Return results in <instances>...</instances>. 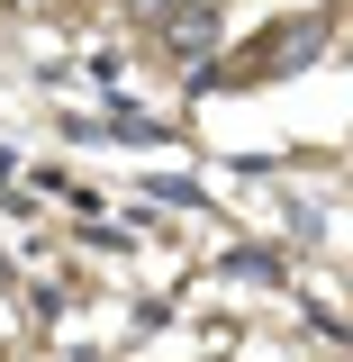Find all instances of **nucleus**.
I'll list each match as a JSON object with an SVG mask.
<instances>
[{
	"label": "nucleus",
	"instance_id": "4",
	"mask_svg": "<svg viewBox=\"0 0 353 362\" xmlns=\"http://www.w3.org/2000/svg\"><path fill=\"white\" fill-rule=\"evenodd\" d=\"M345 362H353V354H345Z\"/></svg>",
	"mask_w": 353,
	"mask_h": 362
},
{
	"label": "nucleus",
	"instance_id": "1",
	"mask_svg": "<svg viewBox=\"0 0 353 362\" xmlns=\"http://www.w3.org/2000/svg\"><path fill=\"white\" fill-rule=\"evenodd\" d=\"M154 37H163V54H173L181 73H209L218 45H226V0H173L154 18Z\"/></svg>",
	"mask_w": 353,
	"mask_h": 362
},
{
	"label": "nucleus",
	"instance_id": "3",
	"mask_svg": "<svg viewBox=\"0 0 353 362\" xmlns=\"http://www.w3.org/2000/svg\"><path fill=\"white\" fill-rule=\"evenodd\" d=\"M118 9H127L136 28H154V18H163V9H173V0H118Z\"/></svg>",
	"mask_w": 353,
	"mask_h": 362
},
{
	"label": "nucleus",
	"instance_id": "2",
	"mask_svg": "<svg viewBox=\"0 0 353 362\" xmlns=\"http://www.w3.org/2000/svg\"><path fill=\"white\" fill-rule=\"evenodd\" d=\"M317 54H326V18H299V28H281V45H272V73H299Z\"/></svg>",
	"mask_w": 353,
	"mask_h": 362
}]
</instances>
